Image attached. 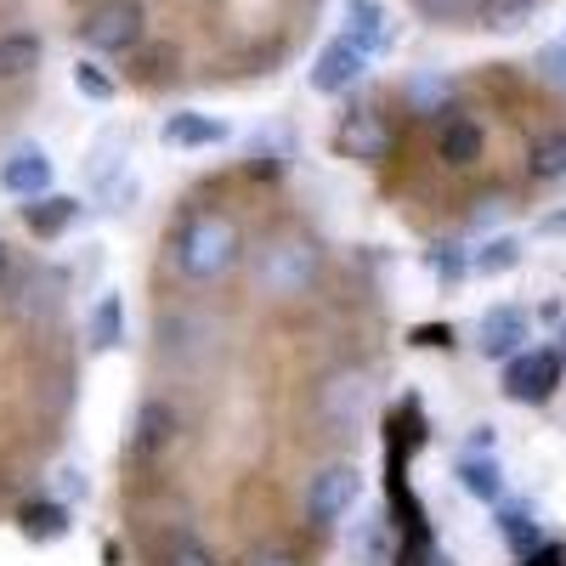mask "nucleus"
I'll list each match as a JSON object with an SVG mask.
<instances>
[{
  "instance_id": "4be33fe9",
  "label": "nucleus",
  "mask_w": 566,
  "mask_h": 566,
  "mask_svg": "<svg viewBox=\"0 0 566 566\" xmlns=\"http://www.w3.org/2000/svg\"><path fill=\"white\" fill-rule=\"evenodd\" d=\"M515 261H522V244H515V239H493L470 266H476V272H510Z\"/></svg>"
},
{
  "instance_id": "39448f33",
  "label": "nucleus",
  "mask_w": 566,
  "mask_h": 566,
  "mask_svg": "<svg viewBox=\"0 0 566 566\" xmlns=\"http://www.w3.org/2000/svg\"><path fill=\"white\" fill-rule=\"evenodd\" d=\"M391 148H397V130L380 108H352L335 125V154L352 165H380V159H391Z\"/></svg>"
},
{
  "instance_id": "5701e85b",
  "label": "nucleus",
  "mask_w": 566,
  "mask_h": 566,
  "mask_svg": "<svg viewBox=\"0 0 566 566\" xmlns=\"http://www.w3.org/2000/svg\"><path fill=\"white\" fill-rule=\"evenodd\" d=\"M74 91H80V97H91V103H108V97H114V80H108L97 63H80V69H74Z\"/></svg>"
},
{
  "instance_id": "cd10ccee",
  "label": "nucleus",
  "mask_w": 566,
  "mask_h": 566,
  "mask_svg": "<svg viewBox=\"0 0 566 566\" xmlns=\"http://www.w3.org/2000/svg\"><path fill=\"white\" fill-rule=\"evenodd\" d=\"M244 566H301V560H295V549H283V544H261Z\"/></svg>"
},
{
  "instance_id": "412c9836",
  "label": "nucleus",
  "mask_w": 566,
  "mask_h": 566,
  "mask_svg": "<svg viewBox=\"0 0 566 566\" xmlns=\"http://www.w3.org/2000/svg\"><path fill=\"white\" fill-rule=\"evenodd\" d=\"M18 522H23L29 538H63V533H69V510H63V504H29Z\"/></svg>"
},
{
  "instance_id": "ddd939ff",
  "label": "nucleus",
  "mask_w": 566,
  "mask_h": 566,
  "mask_svg": "<svg viewBox=\"0 0 566 566\" xmlns=\"http://www.w3.org/2000/svg\"><path fill=\"white\" fill-rule=\"evenodd\" d=\"M170 442H176V408L170 402H142V413H136V453L154 459Z\"/></svg>"
},
{
  "instance_id": "a878e982",
  "label": "nucleus",
  "mask_w": 566,
  "mask_h": 566,
  "mask_svg": "<svg viewBox=\"0 0 566 566\" xmlns=\"http://www.w3.org/2000/svg\"><path fill=\"white\" fill-rule=\"evenodd\" d=\"M538 74L549 85H566V40H549L544 52H538Z\"/></svg>"
},
{
  "instance_id": "9b49d317",
  "label": "nucleus",
  "mask_w": 566,
  "mask_h": 566,
  "mask_svg": "<svg viewBox=\"0 0 566 566\" xmlns=\"http://www.w3.org/2000/svg\"><path fill=\"white\" fill-rule=\"evenodd\" d=\"M346 40L357 45L363 57H380L391 45V18L380 0H346Z\"/></svg>"
},
{
  "instance_id": "bb28decb",
  "label": "nucleus",
  "mask_w": 566,
  "mask_h": 566,
  "mask_svg": "<svg viewBox=\"0 0 566 566\" xmlns=\"http://www.w3.org/2000/svg\"><path fill=\"white\" fill-rule=\"evenodd\" d=\"M476 0H413V12L419 18H431V23H448V18H459V12H470Z\"/></svg>"
},
{
  "instance_id": "f8f14e48",
  "label": "nucleus",
  "mask_w": 566,
  "mask_h": 566,
  "mask_svg": "<svg viewBox=\"0 0 566 566\" xmlns=\"http://www.w3.org/2000/svg\"><path fill=\"white\" fill-rule=\"evenodd\" d=\"M74 216H80V199H69V193H52V199L40 193L34 205H23V221L34 239H57V232L74 227Z\"/></svg>"
},
{
  "instance_id": "4468645a",
  "label": "nucleus",
  "mask_w": 566,
  "mask_h": 566,
  "mask_svg": "<svg viewBox=\"0 0 566 566\" xmlns=\"http://www.w3.org/2000/svg\"><path fill=\"white\" fill-rule=\"evenodd\" d=\"M165 142L170 148H216V142H227V125L210 119V114H170Z\"/></svg>"
},
{
  "instance_id": "423d86ee",
  "label": "nucleus",
  "mask_w": 566,
  "mask_h": 566,
  "mask_svg": "<svg viewBox=\"0 0 566 566\" xmlns=\"http://www.w3.org/2000/svg\"><path fill=\"white\" fill-rule=\"evenodd\" d=\"M560 386V357L555 352H515L504 363V391L515 402H549Z\"/></svg>"
},
{
  "instance_id": "c756f323",
  "label": "nucleus",
  "mask_w": 566,
  "mask_h": 566,
  "mask_svg": "<svg viewBox=\"0 0 566 566\" xmlns=\"http://www.w3.org/2000/svg\"><path fill=\"white\" fill-rule=\"evenodd\" d=\"M0 277H7V244H0Z\"/></svg>"
},
{
  "instance_id": "aec40b11",
  "label": "nucleus",
  "mask_w": 566,
  "mask_h": 566,
  "mask_svg": "<svg viewBox=\"0 0 566 566\" xmlns=\"http://www.w3.org/2000/svg\"><path fill=\"white\" fill-rule=\"evenodd\" d=\"M323 408H328V419H357V408H363V380L357 374H340V380H328L323 386Z\"/></svg>"
},
{
  "instance_id": "a211bd4d",
  "label": "nucleus",
  "mask_w": 566,
  "mask_h": 566,
  "mask_svg": "<svg viewBox=\"0 0 566 566\" xmlns=\"http://www.w3.org/2000/svg\"><path fill=\"white\" fill-rule=\"evenodd\" d=\"M119 340H125V306H119V295H103L97 312H91V346L114 352Z\"/></svg>"
},
{
  "instance_id": "9d476101",
  "label": "nucleus",
  "mask_w": 566,
  "mask_h": 566,
  "mask_svg": "<svg viewBox=\"0 0 566 566\" xmlns=\"http://www.w3.org/2000/svg\"><path fill=\"white\" fill-rule=\"evenodd\" d=\"M527 328H533V317L522 306H493L476 323V346H482V357H515L527 340Z\"/></svg>"
},
{
  "instance_id": "1a4fd4ad",
  "label": "nucleus",
  "mask_w": 566,
  "mask_h": 566,
  "mask_svg": "<svg viewBox=\"0 0 566 566\" xmlns=\"http://www.w3.org/2000/svg\"><path fill=\"white\" fill-rule=\"evenodd\" d=\"M482 154H488V130L470 119V114L448 108V119L437 125V159H442L448 170H470Z\"/></svg>"
},
{
  "instance_id": "f03ea898",
  "label": "nucleus",
  "mask_w": 566,
  "mask_h": 566,
  "mask_svg": "<svg viewBox=\"0 0 566 566\" xmlns=\"http://www.w3.org/2000/svg\"><path fill=\"white\" fill-rule=\"evenodd\" d=\"M255 295L272 301V306H295L306 295H317V277H323V255L306 244V239H266L255 250Z\"/></svg>"
},
{
  "instance_id": "6ab92c4d",
  "label": "nucleus",
  "mask_w": 566,
  "mask_h": 566,
  "mask_svg": "<svg viewBox=\"0 0 566 566\" xmlns=\"http://www.w3.org/2000/svg\"><path fill=\"white\" fill-rule=\"evenodd\" d=\"M459 488L470 499H499L504 493V476H499L493 459H459Z\"/></svg>"
},
{
  "instance_id": "0eeeda50",
  "label": "nucleus",
  "mask_w": 566,
  "mask_h": 566,
  "mask_svg": "<svg viewBox=\"0 0 566 566\" xmlns=\"http://www.w3.org/2000/svg\"><path fill=\"white\" fill-rule=\"evenodd\" d=\"M363 74H368V57L340 34V40H328L323 52H317V63H312V91H323V97H340V91H352Z\"/></svg>"
},
{
  "instance_id": "f257e3e1",
  "label": "nucleus",
  "mask_w": 566,
  "mask_h": 566,
  "mask_svg": "<svg viewBox=\"0 0 566 566\" xmlns=\"http://www.w3.org/2000/svg\"><path fill=\"white\" fill-rule=\"evenodd\" d=\"M239 255H244V232L221 210H193L170 239V272L181 283H199V290L205 283H221L232 266H239Z\"/></svg>"
},
{
  "instance_id": "20e7f679",
  "label": "nucleus",
  "mask_w": 566,
  "mask_h": 566,
  "mask_svg": "<svg viewBox=\"0 0 566 566\" xmlns=\"http://www.w3.org/2000/svg\"><path fill=\"white\" fill-rule=\"evenodd\" d=\"M357 499H363V476H357V464H323L317 476L306 482V527H312V533L340 527L346 515L357 510Z\"/></svg>"
},
{
  "instance_id": "c85d7f7f",
  "label": "nucleus",
  "mask_w": 566,
  "mask_h": 566,
  "mask_svg": "<svg viewBox=\"0 0 566 566\" xmlns=\"http://www.w3.org/2000/svg\"><path fill=\"white\" fill-rule=\"evenodd\" d=\"M408 97H413V103H442V97H448V85H442V80H413V85H408Z\"/></svg>"
},
{
  "instance_id": "393cba45",
  "label": "nucleus",
  "mask_w": 566,
  "mask_h": 566,
  "mask_svg": "<svg viewBox=\"0 0 566 566\" xmlns=\"http://www.w3.org/2000/svg\"><path fill=\"white\" fill-rule=\"evenodd\" d=\"M499 533H504L515 549H533V544H538V527L527 522L522 510H504V515H499Z\"/></svg>"
},
{
  "instance_id": "2eb2a0df",
  "label": "nucleus",
  "mask_w": 566,
  "mask_h": 566,
  "mask_svg": "<svg viewBox=\"0 0 566 566\" xmlns=\"http://www.w3.org/2000/svg\"><path fill=\"white\" fill-rule=\"evenodd\" d=\"M40 69V40L12 29V34H0V85H12V80H29Z\"/></svg>"
},
{
  "instance_id": "b1692460",
  "label": "nucleus",
  "mask_w": 566,
  "mask_h": 566,
  "mask_svg": "<svg viewBox=\"0 0 566 566\" xmlns=\"http://www.w3.org/2000/svg\"><path fill=\"white\" fill-rule=\"evenodd\" d=\"M159 566H221V560H216L199 538H176V544L165 549V560H159Z\"/></svg>"
},
{
  "instance_id": "6e6552de",
  "label": "nucleus",
  "mask_w": 566,
  "mask_h": 566,
  "mask_svg": "<svg viewBox=\"0 0 566 566\" xmlns=\"http://www.w3.org/2000/svg\"><path fill=\"white\" fill-rule=\"evenodd\" d=\"M0 187H7L12 199H40L45 187H52V154L34 148V142H18V148L0 159Z\"/></svg>"
},
{
  "instance_id": "f3484780",
  "label": "nucleus",
  "mask_w": 566,
  "mask_h": 566,
  "mask_svg": "<svg viewBox=\"0 0 566 566\" xmlns=\"http://www.w3.org/2000/svg\"><path fill=\"white\" fill-rule=\"evenodd\" d=\"M527 176H533V181H560V176H566V130H549V136L533 142Z\"/></svg>"
},
{
  "instance_id": "dca6fc26",
  "label": "nucleus",
  "mask_w": 566,
  "mask_h": 566,
  "mask_svg": "<svg viewBox=\"0 0 566 566\" xmlns=\"http://www.w3.org/2000/svg\"><path fill=\"white\" fill-rule=\"evenodd\" d=\"M538 12V0H476V23L488 34H515V29H527Z\"/></svg>"
},
{
  "instance_id": "7ed1b4c3",
  "label": "nucleus",
  "mask_w": 566,
  "mask_h": 566,
  "mask_svg": "<svg viewBox=\"0 0 566 566\" xmlns=\"http://www.w3.org/2000/svg\"><path fill=\"white\" fill-rule=\"evenodd\" d=\"M80 40L97 57H125L148 40V7H142V0H97L80 23Z\"/></svg>"
}]
</instances>
